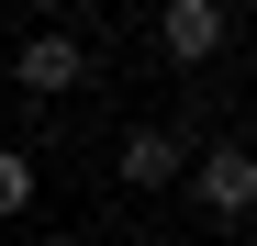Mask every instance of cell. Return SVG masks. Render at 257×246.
Masks as SVG:
<instances>
[{"mask_svg": "<svg viewBox=\"0 0 257 246\" xmlns=\"http://www.w3.org/2000/svg\"><path fill=\"white\" fill-rule=\"evenodd\" d=\"M179 179H190V201H201V213H224V224H235L246 201H257V157H246V146L224 135V146H201V157H190Z\"/></svg>", "mask_w": 257, "mask_h": 246, "instance_id": "4", "label": "cell"}, {"mask_svg": "<svg viewBox=\"0 0 257 246\" xmlns=\"http://www.w3.org/2000/svg\"><path fill=\"white\" fill-rule=\"evenodd\" d=\"M34 246H78V235H34Z\"/></svg>", "mask_w": 257, "mask_h": 246, "instance_id": "6", "label": "cell"}, {"mask_svg": "<svg viewBox=\"0 0 257 246\" xmlns=\"http://www.w3.org/2000/svg\"><path fill=\"white\" fill-rule=\"evenodd\" d=\"M179 168H190V135H179V123H135V135L112 146V179L123 190H179Z\"/></svg>", "mask_w": 257, "mask_h": 246, "instance_id": "3", "label": "cell"}, {"mask_svg": "<svg viewBox=\"0 0 257 246\" xmlns=\"http://www.w3.org/2000/svg\"><path fill=\"white\" fill-rule=\"evenodd\" d=\"M157 45H168V67H212L235 45V12H224V0H168V12H157Z\"/></svg>", "mask_w": 257, "mask_h": 246, "instance_id": "2", "label": "cell"}, {"mask_svg": "<svg viewBox=\"0 0 257 246\" xmlns=\"http://www.w3.org/2000/svg\"><path fill=\"white\" fill-rule=\"evenodd\" d=\"M34 190H45V168H34L23 146H0V224H23V213H34Z\"/></svg>", "mask_w": 257, "mask_h": 246, "instance_id": "5", "label": "cell"}, {"mask_svg": "<svg viewBox=\"0 0 257 246\" xmlns=\"http://www.w3.org/2000/svg\"><path fill=\"white\" fill-rule=\"evenodd\" d=\"M78 78H90V45H78L67 23H56V34H23V45H12V90H23V101H67Z\"/></svg>", "mask_w": 257, "mask_h": 246, "instance_id": "1", "label": "cell"}]
</instances>
